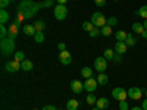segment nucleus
I'll return each mask as SVG.
<instances>
[{
	"mask_svg": "<svg viewBox=\"0 0 147 110\" xmlns=\"http://www.w3.org/2000/svg\"><path fill=\"white\" fill-rule=\"evenodd\" d=\"M41 3L32 2V0H22L18 6V18L16 21H24V19H31L37 12L41 9Z\"/></svg>",
	"mask_w": 147,
	"mask_h": 110,
	"instance_id": "1",
	"label": "nucleus"
},
{
	"mask_svg": "<svg viewBox=\"0 0 147 110\" xmlns=\"http://www.w3.org/2000/svg\"><path fill=\"white\" fill-rule=\"evenodd\" d=\"M15 40L10 38V37H6L0 41V50H2V54L3 56H12L15 52Z\"/></svg>",
	"mask_w": 147,
	"mask_h": 110,
	"instance_id": "2",
	"label": "nucleus"
},
{
	"mask_svg": "<svg viewBox=\"0 0 147 110\" xmlns=\"http://www.w3.org/2000/svg\"><path fill=\"white\" fill-rule=\"evenodd\" d=\"M91 22L94 23V27L102 28L107 23V18H105V15L102 13V12H94V13L91 15Z\"/></svg>",
	"mask_w": 147,
	"mask_h": 110,
	"instance_id": "3",
	"label": "nucleus"
},
{
	"mask_svg": "<svg viewBox=\"0 0 147 110\" xmlns=\"http://www.w3.org/2000/svg\"><path fill=\"white\" fill-rule=\"evenodd\" d=\"M53 15L57 21H65L68 16V7L65 5H56V7L53 10Z\"/></svg>",
	"mask_w": 147,
	"mask_h": 110,
	"instance_id": "4",
	"label": "nucleus"
},
{
	"mask_svg": "<svg viewBox=\"0 0 147 110\" xmlns=\"http://www.w3.org/2000/svg\"><path fill=\"white\" fill-rule=\"evenodd\" d=\"M94 69L99 72V73H103V72L107 69V59H106L105 56L97 57V59L94 60Z\"/></svg>",
	"mask_w": 147,
	"mask_h": 110,
	"instance_id": "5",
	"label": "nucleus"
},
{
	"mask_svg": "<svg viewBox=\"0 0 147 110\" xmlns=\"http://www.w3.org/2000/svg\"><path fill=\"white\" fill-rule=\"evenodd\" d=\"M112 97L115 100H118V101H124V100H127V97H128V91L124 90V88H121V87L113 88L112 90Z\"/></svg>",
	"mask_w": 147,
	"mask_h": 110,
	"instance_id": "6",
	"label": "nucleus"
},
{
	"mask_svg": "<svg viewBox=\"0 0 147 110\" xmlns=\"http://www.w3.org/2000/svg\"><path fill=\"white\" fill-rule=\"evenodd\" d=\"M19 25H21V22L19 21H13L9 25V30H7V37H10V38H16L18 34H19Z\"/></svg>",
	"mask_w": 147,
	"mask_h": 110,
	"instance_id": "7",
	"label": "nucleus"
},
{
	"mask_svg": "<svg viewBox=\"0 0 147 110\" xmlns=\"http://www.w3.org/2000/svg\"><path fill=\"white\" fill-rule=\"evenodd\" d=\"M127 91H128V97H129L131 100H140L141 97H143V90L138 88V87H131Z\"/></svg>",
	"mask_w": 147,
	"mask_h": 110,
	"instance_id": "8",
	"label": "nucleus"
},
{
	"mask_svg": "<svg viewBox=\"0 0 147 110\" xmlns=\"http://www.w3.org/2000/svg\"><path fill=\"white\" fill-rule=\"evenodd\" d=\"M97 79H94V78H88V79H85L84 81V90L85 91H88V93H93V91H96V88H97Z\"/></svg>",
	"mask_w": 147,
	"mask_h": 110,
	"instance_id": "9",
	"label": "nucleus"
},
{
	"mask_svg": "<svg viewBox=\"0 0 147 110\" xmlns=\"http://www.w3.org/2000/svg\"><path fill=\"white\" fill-rule=\"evenodd\" d=\"M5 68H6V70L9 73H15V72H18L21 69V63L16 62V60H9V62L5 65Z\"/></svg>",
	"mask_w": 147,
	"mask_h": 110,
	"instance_id": "10",
	"label": "nucleus"
},
{
	"mask_svg": "<svg viewBox=\"0 0 147 110\" xmlns=\"http://www.w3.org/2000/svg\"><path fill=\"white\" fill-rule=\"evenodd\" d=\"M59 60H60V63H62V65H69L72 62V56H71V53L68 50L60 52L59 53Z\"/></svg>",
	"mask_w": 147,
	"mask_h": 110,
	"instance_id": "11",
	"label": "nucleus"
},
{
	"mask_svg": "<svg viewBox=\"0 0 147 110\" xmlns=\"http://www.w3.org/2000/svg\"><path fill=\"white\" fill-rule=\"evenodd\" d=\"M127 48H128V46H127L125 41H116V44H115V53L116 54H125Z\"/></svg>",
	"mask_w": 147,
	"mask_h": 110,
	"instance_id": "12",
	"label": "nucleus"
},
{
	"mask_svg": "<svg viewBox=\"0 0 147 110\" xmlns=\"http://www.w3.org/2000/svg\"><path fill=\"white\" fill-rule=\"evenodd\" d=\"M71 90L75 93V94H80V93L84 90V84H82L81 81H78V79L72 81V82H71Z\"/></svg>",
	"mask_w": 147,
	"mask_h": 110,
	"instance_id": "13",
	"label": "nucleus"
},
{
	"mask_svg": "<svg viewBox=\"0 0 147 110\" xmlns=\"http://www.w3.org/2000/svg\"><path fill=\"white\" fill-rule=\"evenodd\" d=\"M22 32L25 34L27 37H34L37 34V30L34 28V25H30V23H28V25H24L22 27Z\"/></svg>",
	"mask_w": 147,
	"mask_h": 110,
	"instance_id": "14",
	"label": "nucleus"
},
{
	"mask_svg": "<svg viewBox=\"0 0 147 110\" xmlns=\"http://www.w3.org/2000/svg\"><path fill=\"white\" fill-rule=\"evenodd\" d=\"M93 75H94V72H93V69H91L90 66H84V68L81 69V76H82L84 79L93 78Z\"/></svg>",
	"mask_w": 147,
	"mask_h": 110,
	"instance_id": "15",
	"label": "nucleus"
},
{
	"mask_svg": "<svg viewBox=\"0 0 147 110\" xmlns=\"http://www.w3.org/2000/svg\"><path fill=\"white\" fill-rule=\"evenodd\" d=\"M109 100L107 99H105V97H102V99H99V100H97V103H96V106L97 107H99L100 110H105V109H107L109 107Z\"/></svg>",
	"mask_w": 147,
	"mask_h": 110,
	"instance_id": "16",
	"label": "nucleus"
},
{
	"mask_svg": "<svg viewBox=\"0 0 147 110\" xmlns=\"http://www.w3.org/2000/svg\"><path fill=\"white\" fill-rule=\"evenodd\" d=\"M132 31L136 32V34H138V35H141V34L146 31V28H144V25H143V23H140V22H136V23H132Z\"/></svg>",
	"mask_w": 147,
	"mask_h": 110,
	"instance_id": "17",
	"label": "nucleus"
},
{
	"mask_svg": "<svg viewBox=\"0 0 147 110\" xmlns=\"http://www.w3.org/2000/svg\"><path fill=\"white\" fill-rule=\"evenodd\" d=\"M34 68V65H32V62L31 60H24V62H21V69L22 70H25V72H28V70H31Z\"/></svg>",
	"mask_w": 147,
	"mask_h": 110,
	"instance_id": "18",
	"label": "nucleus"
},
{
	"mask_svg": "<svg viewBox=\"0 0 147 110\" xmlns=\"http://www.w3.org/2000/svg\"><path fill=\"white\" fill-rule=\"evenodd\" d=\"M78 106H80V101L75 100V99H72V100H69V101L66 103V109H68V110H77Z\"/></svg>",
	"mask_w": 147,
	"mask_h": 110,
	"instance_id": "19",
	"label": "nucleus"
},
{
	"mask_svg": "<svg viewBox=\"0 0 147 110\" xmlns=\"http://www.w3.org/2000/svg\"><path fill=\"white\" fill-rule=\"evenodd\" d=\"M34 28L37 30V32H44L46 22H44V21H35V22H34Z\"/></svg>",
	"mask_w": 147,
	"mask_h": 110,
	"instance_id": "20",
	"label": "nucleus"
},
{
	"mask_svg": "<svg viewBox=\"0 0 147 110\" xmlns=\"http://www.w3.org/2000/svg\"><path fill=\"white\" fill-rule=\"evenodd\" d=\"M0 22H2V25L9 22V13L6 12V9H2L0 10Z\"/></svg>",
	"mask_w": 147,
	"mask_h": 110,
	"instance_id": "21",
	"label": "nucleus"
},
{
	"mask_svg": "<svg viewBox=\"0 0 147 110\" xmlns=\"http://www.w3.org/2000/svg\"><path fill=\"white\" fill-rule=\"evenodd\" d=\"M109 82V78H107V75L103 72V73H99V76H97V84L99 85H106Z\"/></svg>",
	"mask_w": 147,
	"mask_h": 110,
	"instance_id": "22",
	"label": "nucleus"
},
{
	"mask_svg": "<svg viewBox=\"0 0 147 110\" xmlns=\"http://www.w3.org/2000/svg\"><path fill=\"white\" fill-rule=\"evenodd\" d=\"M136 15H138V16H140V18H143V19H147V5L141 6V7L136 12Z\"/></svg>",
	"mask_w": 147,
	"mask_h": 110,
	"instance_id": "23",
	"label": "nucleus"
},
{
	"mask_svg": "<svg viewBox=\"0 0 147 110\" xmlns=\"http://www.w3.org/2000/svg\"><path fill=\"white\" fill-rule=\"evenodd\" d=\"M125 43H127V46H128V47H134V46L137 44V40H136V37H134L132 34H128V35H127Z\"/></svg>",
	"mask_w": 147,
	"mask_h": 110,
	"instance_id": "24",
	"label": "nucleus"
},
{
	"mask_svg": "<svg viewBox=\"0 0 147 110\" xmlns=\"http://www.w3.org/2000/svg\"><path fill=\"white\" fill-rule=\"evenodd\" d=\"M127 32L125 31H116L115 32V37H116V41H125L127 40Z\"/></svg>",
	"mask_w": 147,
	"mask_h": 110,
	"instance_id": "25",
	"label": "nucleus"
},
{
	"mask_svg": "<svg viewBox=\"0 0 147 110\" xmlns=\"http://www.w3.org/2000/svg\"><path fill=\"white\" fill-rule=\"evenodd\" d=\"M34 41H35L37 44L44 43V32H37V34L34 35Z\"/></svg>",
	"mask_w": 147,
	"mask_h": 110,
	"instance_id": "26",
	"label": "nucleus"
},
{
	"mask_svg": "<svg viewBox=\"0 0 147 110\" xmlns=\"http://www.w3.org/2000/svg\"><path fill=\"white\" fill-rule=\"evenodd\" d=\"M94 28H96V27H94V23H93L91 21H90V22H84V23H82V30H84V31H87V32L93 31Z\"/></svg>",
	"mask_w": 147,
	"mask_h": 110,
	"instance_id": "27",
	"label": "nucleus"
},
{
	"mask_svg": "<svg viewBox=\"0 0 147 110\" xmlns=\"http://www.w3.org/2000/svg\"><path fill=\"white\" fill-rule=\"evenodd\" d=\"M13 60H16V62H24L25 60V54H24V52H16L15 54H13Z\"/></svg>",
	"mask_w": 147,
	"mask_h": 110,
	"instance_id": "28",
	"label": "nucleus"
},
{
	"mask_svg": "<svg viewBox=\"0 0 147 110\" xmlns=\"http://www.w3.org/2000/svg\"><path fill=\"white\" fill-rule=\"evenodd\" d=\"M85 100H87V103H88L90 106H96V103H97V99H96V95H94L93 93H90Z\"/></svg>",
	"mask_w": 147,
	"mask_h": 110,
	"instance_id": "29",
	"label": "nucleus"
},
{
	"mask_svg": "<svg viewBox=\"0 0 147 110\" xmlns=\"http://www.w3.org/2000/svg\"><path fill=\"white\" fill-rule=\"evenodd\" d=\"M103 56H105L107 60L113 59V57H115V50H112V48H106V50H105V53H103Z\"/></svg>",
	"mask_w": 147,
	"mask_h": 110,
	"instance_id": "30",
	"label": "nucleus"
},
{
	"mask_svg": "<svg viewBox=\"0 0 147 110\" xmlns=\"http://www.w3.org/2000/svg\"><path fill=\"white\" fill-rule=\"evenodd\" d=\"M100 31H102V35H105V37H109L110 34H112V27L105 25V27H102V28H100Z\"/></svg>",
	"mask_w": 147,
	"mask_h": 110,
	"instance_id": "31",
	"label": "nucleus"
},
{
	"mask_svg": "<svg viewBox=\"0 0 147 110\" xmlns=\"http://www.w3.org/2000/svg\"><path fill=\"white\" fill-rule=\"evenodd\" d=\"M88 34H90V37H91V38H96V37L102 35V31H100V28H97V27H96V28H94L93 31H90Z\"/></svg>",
	"mask_w": 147,
	"mask_h": 110,
	"instance_id": "32",
	"label": "nucleus"
},
{
	"mask_svg": "<svg viewBox=\"0 0 147 110\" xmlns=\"http://www.w3.org/2000/svg\"><path fill=\"white\" fill-rule=\"evenodd\" d=\"M118 23V19L115 18V16H110V18H107V23L106 25H109V27H115Z\"/></svg>",
	"mask_w": 147,
	"mask_h": 110,
	"instance_id": "33",
	"label": "nucleus"
},
{
	"mask_svg": "<svg viewBox=\"0 0 147 110\" xmlns=\"http://www.w3.org/2000/svg\"><path fill=\"white\" fill-rule=\"evenodd\" d=\"M0 37H2V40L7 37V28H6L5 25H2V27H0Z\"/></svg>",
	"mask_w": 147,
	"mask_h": 110,
	"instance_id": "34",
	"label": "nucleus"
},
{
	"mask_svg": "<svg viewBox=\"0 0 147 110\" xmlns=\"http://www.w3.org/2000/svg\"><path fill=\"white\" fill-rule=\"evenodd\" d=\"M55 5V0H44V2L41 3L43 7H52Z\"/></svg>",
	"mask_w": 147,
	"mask_h": 110,
	"instance_id": "35",
	"label": "nucleus"
},
{
	"mask_svg": "<svg viewBox=\"0 0 147 110\" xmlns=\"http://www.w3.org/2000/svg\"><path fill=\"white\" fill-rule=\"evenodd\" d=\"M128 109H129V106H128L127 100H124V101H119V110H128Z\"/></svg>",
	"mask_w": 147,
	"mask_h": 110,
	"instance_id": "36",
	"label": "nucleus"
},
{
	"mask_svg": "<svg viewBox=\"0 0 147 110\" xmlns=\"http://www.w3.org/2000/svg\"><path fill=\"white\" fill-rule=\"evenodd\" d=\"M9 3H10V0H0V7L6 9V7L9 6Z\"/></svg>",
	"mask_w": 147,
	"mask_h": 110,
	"instance_id": "37",
	"label": "nucleus"
},
{
	"mask_svg": "<svg viewBox=\"0 0 147 110\" xmlns=\"http://www.w3.org/2000/svg\"><path fill=\"white\" fill-rule=\"evenodd\" d=\"M94 3L99 6V7H103L106 5V0H94Z\"/></svg>",
	"mask_w": 147,
	"mask_h": 110,
	"instance_id": "38",
	"label": "nucleus"
},
{
	"mask_svg": "<svg viewBox=\"0 0 147 110\" xmlns=\"http://www.w3.org/2000/svg\"><path fill=\"white\" fill-rule=\"evenodd\" d=\"M57 48H59V52H65L66 50V44L65 43H59L57 44Z\"/></svg>",
	"mask_w": 147,
	"mask_h": 110,
	"instance_id": "39",
	"label": "nucleus"
},
{
	"mask_svg": "<svg viewBox=\"0 0 147 110\" xmlns=\"http://www.w3.org/2000/svg\"><path fill=\"white\" fill-rule=\"evenodd\" d=\"M41 110H56V107H55V106H50V104H47V106H44Z\"/></svg>",
	"mask_w": 147,
	"mask_h": 110,
	"instance_id": "40",
	"label": "nucleus"
},
{
	"mask_svg": "<svg viewBox=\"0 0 147 110\" xmlns=\"http://www.w3.org/2000/svg\"><path fill=\"white\" fill-rule=\"evenodd\" d=\"M141 107H143V110H147V99L141 101Z\"/></svg>",
	"mask_w": 147,
	"mask_h": 110,
	"instance_id": "41",
	"label": "nucleus"
},
{
	"mask_svg": "<svg viewBox=\"0 0 147 110\" xmlns=\"http://www.w3.org/2000/svg\"><path fill=\"white\" fill-rule=\"evenodd\" d=\"M121 56H122V54H116V56L113 57V59H115V62H118V63L121 62V60H122V57H121Z\"/></svg>",
	"mask_w": 147,
	"mask_h": 110,
	"instance_id": "42",
	"label": "nucleus"
},
{
	"mask_svg": "<svg viewBox=\"0 0 147 110\" xmlns=\"http://www.w3.org/2000/svg\"><path fill=\"white\" fill-rule=\"evenodd\" d=\"M129 110H143V107H141V106H136V107H132V109H129Z\"/></svg>",
	"mask_w": 147,
	"mask_h": 110,
	"instance_id": "43",
	"label": "nucleus"
},
{
	"mask_svg": "<svg viewBox=\"0 0 147 110\" xmlns=\"http://www.w3.org/2000/svg\"><path fill=\"white\" fill-rule=\"evenodd\" d=\"M56 2H57L59 5H65V3L68 2V0H56Z\"/></svg>",
	"mask_w": 147,
	"mask_h": 110,
	"instance_id": "44",
	"label": "nucleus"
},
{
	"mask_svg": "<svg viewBox=\"0 0 147 110\" xmlns=\"http://www.w3.org/2000/svg\"><path fill=\"white\" fill-rule=\"evenodd\" d=\"M141 37H143V38H144V40H147V30H146V31H144V32L141 34Z\"/></svg>",
	"mask_w": 147,
	"mask_h": 110,
	"instance_id": "45",
	"label": "nucleus"
},
{
	"mask_svg": "<svg viewBox=\"0 0 147 110\" xmlns=\"http://www.w3.org/2000/svg\"><path fill=\"white\" fill-rule=\"evenodd\" d=\"M143 25H144V28L147 30V19H144V22H143Z\"/></svg>",
	"mask_w": 147,
	"mask_h": 110,
	"instance_id": "46",
	"label": "nucleus"
},
{
	"mask_svg": "<svg viewBox=\"0 0 147 110\" xmlns=\"http://www.w3.org/2000/svg\"><path fill=\"white\" fill-rule=\"evenodd\" d=\"M93 110H100V109H99V107H97V106H96V107H93Z\"/></svg>",
	"mask_w": 147,
	"mask_h": 110,
	"instance_id": "47",
	"label": "nucleus"
},
{
	"mask_svg": "<svg viewBox=\"0 0 147 110\" xmlns=\"http://www.w3.org/2000/svg\"><path fill=\"white\" fill-rule=\"evenodd\" d=\"M32 110H38V109H32Z\"/></svg>",
	"mask_w": 147,
	"mask_h": 110,
	"instance_id": "48",
	"label": "nucleus"
},
{
	"mask_svg": "<svg viewBox=\"0 0 147 110\" xmlns=\"http://www.w3.org/2000/svg\"><path fill=\"white\" fill-rule=\"evenodd\" d=\"M146 95H147V90H146Z\"/></svg>",
	"mask_w": 147,
	"mask_h": 110,
	"instance_id": "49",
	"label": "nucleus"
},
{
	"mask_svg": "<svg viewBox=\"0 0 147 110\" xmlns=\"http://www.w3.org/2000/svg\"><path fill=\"white\" fill-rule=\"evenodd\" d=\"M10 2H13V0H10Z\"/></svg>",
	"mask_w": 147,
	"mask_h": 110,
	"instance_id": "50",
	"label": "nucleus"
}]
</instances>
